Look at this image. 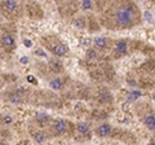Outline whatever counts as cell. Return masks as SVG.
<instances>
[{
    "instance_id": "1",
    "label": "cell",
    "mask_w": 155,
    "mask_h": 145,
    "mask_svg": "<svg viewBox=\"0 0 155 145\" xmlns=\"http://www.w3.org/2000/svg\"><path fill=\"white\" fill-rule=\"evenodd\" d=\"M135 20V9L131 4H121L115 11V22L120 27L132 25Z\"/></svg>"
},
{
    "instance_id": "2",
    "label": "cell",
    "mask_w": 155,
    "mask_h": 145,
    "mask_svg": "<svg viewBox=\"0 0 155 145\" xmlns=\"http://www.w3.org/2000/svg\"><path fill=\"white\" fill-rule=\"evenodd\" d=\"M53 128H54V132L57 135H64L65 132L67 131V123L66 120L64 119H57L53 125Z\"/></svg>"
},
{
    "instance_id": "3",
    "label": "cell",
    "mask_w": 155,
    "mask_h": 145,
    "mask_svg": "<svg viewBox=\"0 0 155 145\" xmlns=\"http://www.w3.org/2000/svg\"><path fill=\"white\" fill-rule=\"evenodd\" d=\"M0 43H1L3 47L5 48H12L14 47V44H16V42H14V38L9 34H3L0 36Z\"/></svg>"
},
{
    "instance_id": "4",
    "label": "cell",
    "mask_w": 155,
    "mask_h": 145,
    "mask_svg": "<svg viewBox=\"0 0 155 145\" xmlns=\"http://www.w3.org/2000/svg\"><path fill=\"white\" fill-rule=\"evenodd\" d=\"M110 134H111V126L109 123H103L97 128V135L100 137H107Z\"/></svg>"
},
{
    "instance_id": "5",
    "label": "cell",
    "mask_w": 155,
    "mask_h": 145,
    "mask_svg": "<svg viewBox=\"0 0 155 145\" xmlns=\"http://www.w3.org/2000/svg\"><path fill=\"white\" fill-rule=\"evenodd\" d=\"M67 52H68V47L65 45L64 43H59L53 47V53H54L56 56H65Z\"/></svg>"
},
{
    "instance_id": "6",
    "label": "cell",
    "mask_w": 155,
    "mask_h": 145,
    "mask_svg": "<svg viewBox=\"0 0 155 145\" xmlns=\"http://www.w3.org/2000/svg\"><path fill=\"white\" fill-rule=\"evenodd\" d=\"M144 125L146 126V128L154 131L155 130V115L154 114H147L144 119Z\"/></svg>"
},
{
    "instance_id": "7",
    "label": "cell",
    "mask_w": 155,
    "mask_h": 145,
    "mask_svg": "<svg viewBox=\"0 0 155 145\" xmlns=\"http://www.w3.org/2000/svg\"><path fill=\"white\" fill-rule=\"evenodd\" d=\"M127 51H128V45H127V43L124 40H120V42H118V43H116V45H115V52L118 53V54L123 56V54L127 53Z\"/></svg>"
},
{
    "instance_id": "8",
    "label": "cell",
    "mask_w": 155,
    "mask_h": 145,
    "mask_svg": "<svg viewBox=\"0 0 155 145\" xmlns=\"http://www.w3.org/2000/svg\"><path fill=\"white\" fill-rule=\"evenodd\" d=\"M93 44L96 45V48H98V49H102V48H105L107 45V39L103 38V36H98V38L93 40Z\"/></svg>"
},
{
    "instance_id": "9",
    "label": "cell",
    "mask_w": 155,
    "mask_h": 145,
    "mask_svg": "<svg viewBox=\"0 0 155 145\" xmlns=\"http://www.w3.org/2000/svg\"><path fill=\"white\" fill-rule=\"evenodd\" d=\"M22 96H23V89H18L17 92H14L10 95V101L13 102V104L21 102L22 101Z\"/></svg>"
},
{
    "instance_id": "10",
    "label": "cell",
    "mask_w": 155,
    "mask_h": 145,
    "mask_svg": "<svg viewBox=\"0 0 155 145\" xmlns=\"http://www.w3.org/2000/svg\"><path fill=\"white\" fill-rule=\"evenodd\" d=\"M76 130H78L79 134L85 135V134H88V132H89V125H88V123H85V122H80V123H78Z\"/></svg>"
},
{
    "instance_id": "11",
    "label": "cell",
    "mask_w": 155,
    "mask_h": 145,
    "mask_svg": "<svg viewBox=\"0 0 155 145\" xmlns=\"http://www.w3.org/2000/svg\"><path fill=\"white\" fill-rule=\"evenodd\" d=\"M45 134H44L43 131H38V132H35L34 134V140L36 141L38 144H41V143H44L45 141Z\"/></svg>"
},
{
    "instance_id": "12",
    "label": "cell",
    "mask_w": 155,
    "mask_h": 145,
    "mask_svg": "<svg viewBox=\"0 0 155 145\" xmlns=\"http://www.w3.org/2000/svg\"><path fill=\"white\" fill-rule=\"evenodd\" d=\"M49 86H50V88H53V89H61L64 84H62L61 79H57V78H56V79H52L49 82Z\"/></svg>"
},
{
    "instance_id": "13",
    "label": "cell",
    "mask_w": 155,
    "mask_h": 145,
    "mask_svg": "<svg viewBox=\"0 0 155 145\" xmlns=\"http://www.w3.org/2000/svg\"><path fill=\"white\" fill-rule=\"evenodd\" d=\"M35 118H36V120L39 123H45V122H48V120H49L50 117L47 113H38Z\"/></svg>"
},
{
    "instance_id": "14",
    "label": "cell",
    "mask_w": 155,
    "mask_h": 145,
    "mask_svg": "<svg viewBox=\"0 0 155 145\" xmlns=\"http://www.w3.org/2000/svg\"><path fill=\"white\" fill-rule=\"evenodd\" d=\"M17 1H13V0H8V1H5L4 3V8L7 9V11H9V12H12V11H14V9L17 8Z\"/></svg>"
},
{
    "instance_id": "15",
    "label": "cell",
    "mask_w": 155,
    "mask_h": 145,
    "mask_svg": "<svg viewBox=\"0 0 155 145\" xmlns=\"http://www.w3.org/2000/svg\"><path fill=\"white\" fill-rule=\"evenodd\" d=\"M141 95H142L141 91H133V92L129 93V97H128V100H129V101H132V100H135V99H138Z\"/></svg>"
},
{
    "instance_id": "16",
    "label": "cell",
    "mask_w": 155,
    "mask_h": 145,
    "mask_svg": "<svg viewBox=\"0 0 155 145\" xmlns=\"http://www.w3.org/2000/svg\"><path fill=\"white\" fill-rule=\"evenodd\" d=\"M12 122H13V118H12L10 115H4L3 117V123H4L5 126H8V125H12Z\"/></svg>"
},
{
    "instance_id": "17",
    "label": "cell",
    "mask_w": 155,
    "mask_h": 145,
    "mask_svg": "<svg viewBox=\"0 0 155 145\" xmlns=\"http://www.w3.org/2000/svg\"><path fill=\"white\" fill-rule=\"evenodd\" d=\"M50 66L53 68V70H61V62H58V61H52L50 62Z\"/></svg>"
},
{
    "instance_id": "18",
    "label": "cell",
    "mask_w": 155,
    "mask_h": 145,
    "mask_svg": "<svg viewBox=\"0 0 155 145\" xmlns=\"http://www.w3.org/2000/svg\"><path fill=\"white\" fill-rule=\"evenodd\" d=\"M82 7H83V9H91L92 8V1L84 0V1L82 3Z\"/></svg>"
},
{
    "instance_id": "19",
    "label": "cell",
    "mask_w": 155,
    "mask_h": 145,
    "mask_svg": "<svg viewBox=\"0 0 155 145\" xmlns=\"http://www.w3.org/2000/svg\"><path fill=\"white\" fill-rule=\"evenodd\" d=\"M23 45H25L26 48H31L32 45H34V43H32L31 39H25V40H23Z\"/></svg>"
},
{
    "instance_id": "20",
    "label": "cell",
    "mask_w": 155,
    "mask_h": 145,
    "mask_svg": "<svg viewBox=\"0 0 155 145\" xmlns=\"http://www.w3.org/2000/svg\"><path fill=\"white\" fill-rule=\"evenodd\" d=\"M144 14H145V20L147 21V22H151V21H153V14H151L150 12H147V11H146Z\"/></svg>"
},
{
    "instance_id": "21",
    "label": "cell",
    "mask_w": 155,
    "mask_h": 145,
    "mask_svg": "<svg viewBox=\"0 0 155 145\" xmlns=\"http://www.w3.org/2000/svg\"><path fill=\"white\" fill-rule=\"evenodd\" d=\"M88 56L91 57V58H94V57H97V51H94V49L88 51Z\"/></svg>"
},
{
    "instance_id": "22",
    "label": "cell",
    "mask_w": 155,
    "mask_h": 145,
    "mask_svg": "<svg viewBox=\"0 0 155 145\" xmlns=\"http://www.w3.org/2000/svg\"><path fill=\"white\" fill-rule=\"evenodd\" d=\"M27 62H29V57L27 56H22L20 58V63H22V65H26Z\"/></svg>"
},
{
    "instance_id": "23",
    "label": "cell",
    "mask_w": 155,
    "mask_h": 145,
    "mask_svg": "<svg viewBox=\"0 0 155 145\" xmlns=\"http://www.w3.org/2000/svg\"><path fill=\"white\" fill-rule=\"evenodd\" d=\"M38 54V56H41V57H47V53L44 52L43 49H40V48H39V49H36V52H35Z\"/></svg>"
},
{
    "instance_id": "24",
    "label": "cell",
    "mask_w": 155,
    "mask_h": 145,
    "mask_svg": "<svg viewBox=\"0 0 155 145\" xmlns=\"http://www.w3.org/2000/svg\"><path fill=\"white\" fill-rule=\"evenodd\" d=\"M91 44H92V40H91V39H84V45H88V47H89Z\"/></svg>"
},
{
    "instance_id": "25",
    "label": "cell",
    "mask_w": 155,
    "mask_h": 145,
    "mask_svg": "<svg viewBox=\"0 0 155 145\" xmlns=\"http://www.w3.org/2000/svg\"><path fill=\"white\" fill-rule=\"evenodd\" d=\"M27 82H30V83H35V79H34V77H27Z\"/></svg>"
},
{
    "instance_id": "26",
    "label": "cell",
    "mask_w": 155,
    "mask_h": 145,
    "mask_svg": "<svg viewBox=\"0 0 155 145\" xmlns=\"http://www.w3.org/2000/svg\"><path fill=\"white\" fill-rule=\"evenodd\" d=\"M149 145H155V141H151V143L149 144Z\"/></svg>"
},
{
    "instance_id": "27",
    "label": "cell",
    "mask_w": 155,
    "mask_h": 145,
    "mask_svg": "<svg viewBox=\"0 0 155 145\" xmlns=\"http://www.w3.org/2000/svg\"><path fill=\"white\" fill-rule=\"evenodd\" d=\"M153 100H154V101H155V92L153 93Z\"/></svg>"
},
{
    "instance_id": "28",
    "label": "cell",
    "mask_w": 155,
    "mask_h": 145,
    "mask_svg": "<svg viewBox=\"0 0 155 145\" xmlns=\"http://www.w3.org/2000/svg\"><path fill=\"white\" fill-rule=\"evenodd\" d=\"M0 145H7V144H5V143H0Z\"/></svg>"
}]
</instances>
